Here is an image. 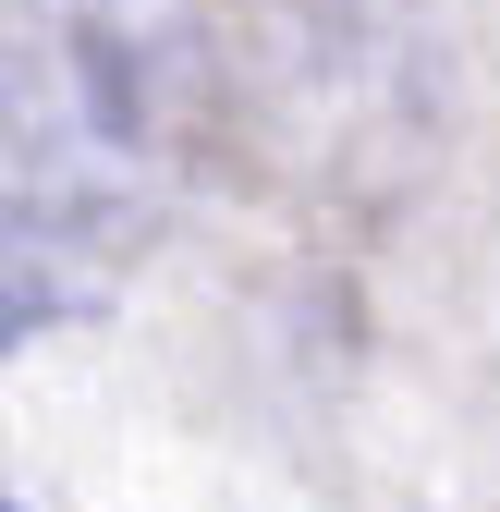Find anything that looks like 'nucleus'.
I'll list each match as a JSON object with an SVG mask.
<instances>
[{
  "label": "nucleus",
  "mask_w": 500,
  "mask_h": 512,
  "mask_svg": "<svg viewBox=\"0 0 500 512\" xmlns=\"http://www.w3.org/2000/svg\"><path fill=\"white\" fill-rule=\"evenodd\" d=\"M13 512H25V500H13Z\"/></svg>",
  "instance_id": "obj_1"
}]
</instances>
